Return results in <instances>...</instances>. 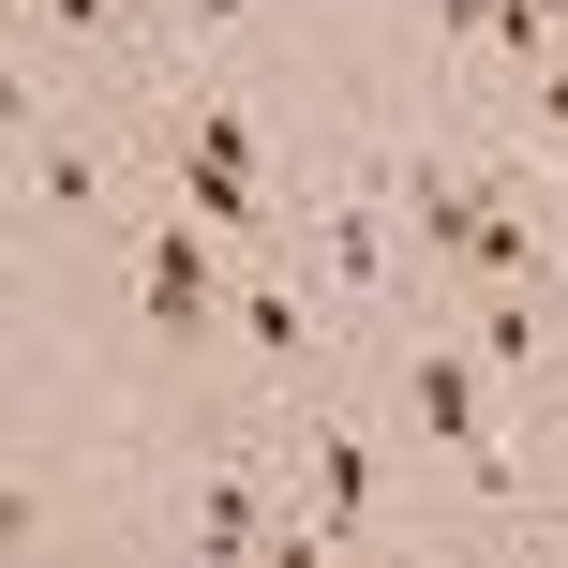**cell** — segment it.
<instances>
[{
  "label": "cell",
  "instance_id": "9c48e42d",
  "mask_svg": "<svg viewBox=\"0 0 568 568\" xmlns=\"http://www.w3.org/2000/svg\"><path fill=\"white\" fill-rule=\"evenodd\" d=\"M16 16L45 30V45H75V60L90 45H150V0H16Z\"/></svg>",
  "mask_w": 568,
  "mask_h": 568
},
{
  "label": "cell",
  "instance_id": "5b68a950",
  "mask_svg": "<svg viewBox=\"0 0 568 568\" xmlns=\"http://www.w3.org/2000/svg\"><path fill=\"white\" fill-rule=\"evenodd\" d=\"M225 300H240V284H225V225L180 210V195H150V210H135V314H150L165 344H210Z\"/></svg>",
  "mask_w": 568,
  "mask_h": 568
},
{
  "label": "cell",
  "instance_id": "8992f818",
  "mask_svg": "<svg viewBox=\"0 0 568 568\" xmlns=\"http://www.w3.org/2000/svg\"><path fill=\"white\" fill-rule=\"evenodd\" d=\"M16 210H45V225H120L135 210V180H120V150L90 135V120H16Z\"/></svg>",
  "mask_w": 568,
  "mask_h": 568
},
{
  "label": "cell",
  "instance_id": "3957f363",
  "mask_svg": "<svg viewBox=\"0 0 568 568\" xmlns=\"http://www.w3.org/2000/svg\"><path fill=\"white\" fill-rule=\"evenodd\" d=\"M389 419L419 434L479 509L509 494V374H494L464 329H419V314H404V344H389Z\"/></svg>",
  "mask_w": 568,
  "mask_h": 568
},
{
  "label": "cell",
  "instance_id": "30bf717a",
  "mask_svg": "<svg viewBox=\"0 0 568 568\" xmlns=\"http://www.w3.org/2000/svg\"><path fill=\"white\" fill-rule=\"evenodd\" d=\"M494 30H509V0H434V60L449 75H494Z\"/></svg>",
  "mask_w": 568,
  "mask_h": 568
},
{
  "label": "cell",
  "instance_id": "7c38bea8",
  "mask_svg": "<svg viewBox=\"0 0 568 568\" xmlns=\"http://www.w3.org/2000/svg\"><path fill=\"white\" fill-rule=\"evenodd\" d=\"M539 16H554V30H568V0H539Z\"/></svg>",
  "mask_w": 568,
  "mask_h": 568
},
{
  "label": "cell",
  "instance_id": "8fae6325",
  "mask_svg": "<svg viewBox=\"0 0 568 568\" xmlns=\"http://www.w3.org/2000/svg\"><path fill=\"white\" fill-rule=\"evenodd\" d=\"M524 120H539V135H568V45H554V75L524 90Z\"/></svg>",
  "mask_w": 568,
  "mask_h": 568
},
{
  "label": "cell",
  "instance_id": "ba28073f",
  "mask_svg": "<svg viewBox=\"0 0 568 568\" xmlns=\"http://www.w3.org/2000/svg\"><path fill=\"white\" fill-rule=\"evenodd\" d=\"M255 16L270 0H150V60H165V75H225V60L255 45Z\"/></svg>",
  "mask_w": 568,
  "mask_h": 568
},
{
  "label": "cell",
  "instance_id": "6da1fadb",
  "mask_svg": "<svg viewBox=\"0 0 568 568\" xmlns=\"http://www.w3.org/2000/svg\"><path fill=\"white\" fill-rule=\"evenodd\" d=\"M300 464H284V404L270 419H210L165 449V479H150V539L180 568H300Z\"/></svg>",
  "mask_w": 568,
  "mask_h": 568
},
{
  "label": "cell",
  "instance_id": "277c9868",
  "mask_svg": "<svg viewBox=\"0 0 568 568\" xmlns=\"http://www.w3.org/2000/svg\"><path fill=\"white\" fill-rule=\"evenodd\" d=\"M284 464H300V509H314V539H329V554H359V539H389V524H404L389 434H374L359 404H284Z\"/></svg>",
  "mask_w": 568,
  "mask_h": 568
},
{
  "label": "cell",
  "instance_id": "7a4b0ae2",
  "mask_svg": "<svg viewBox=\"0 0 568 568\" xmlns=\"http://www.w3.org/2000/svg\"><path fill=\"white\" fill-rule=\"evenodd\" d=\"M389 210H404V150H374V135H344L329 165L284 195V225H300V255H314V284H329L344 314H404V240H389Z\"/></svg>",
  "mask_w": 568,
  "mask_h": 568
},
{
  "label": "cell",
  "instance_id": "52a82bcc",
  "mask_svg": "<svg viewBox=\"0 0 568 568\" xmlns=\"http://www.w3.org/2000/svg\"><path fill=\"white\" fill-rule=\"evenodd\" d=\"M225 344H240L255 374H314V359H329V314H314V284H300V270H240Z\"/></svg>",
  "mask_w": 568,
  "mask_h": 568
}]
</instances>
